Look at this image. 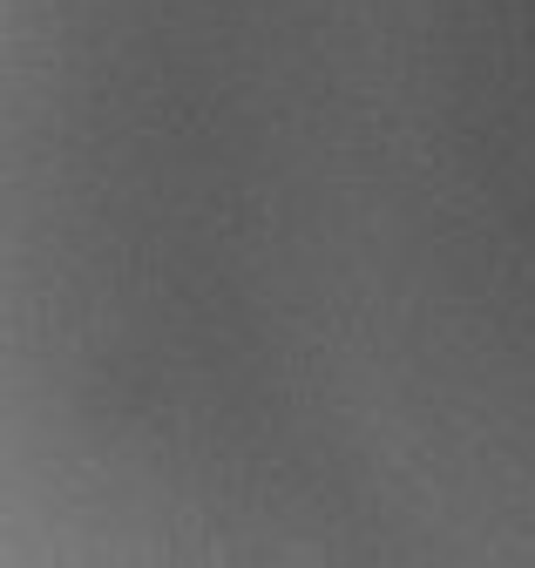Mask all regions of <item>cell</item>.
I'll use <instances>...</instances> for the list:
<instances>
[]
</instances>
